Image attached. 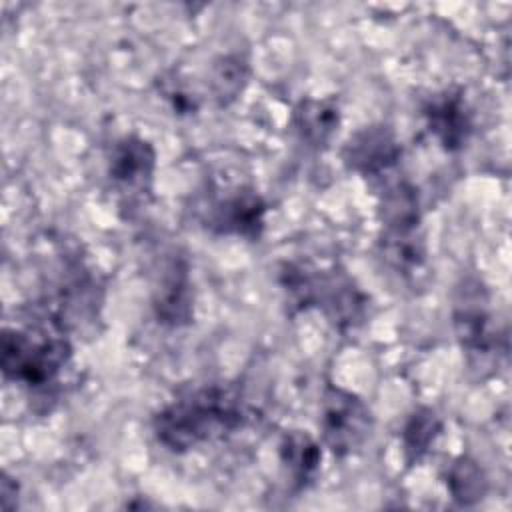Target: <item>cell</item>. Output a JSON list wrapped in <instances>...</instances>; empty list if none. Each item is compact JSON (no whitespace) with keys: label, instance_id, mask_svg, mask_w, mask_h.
I'll return each instance as SVG.
<instances>
[{"label":"cell","instance_id":"5b68a950","mask_svg":"<svg viewBox=\"0 0 512 512\" xmlns=\"http://www.w3.org/2000/svg\"><path fill=\"white\" fill-rule=\"evenodd\" d=\"M156 168V152L152 144L140 136L120 138L108 158V176L116 190L130 200L150 194Z\"/></svg>","mask_w":512,"mask_h":512},{"label":"cell","instance_id":"8fae6325","mask_svg":"<svg viewBox=\"0 0 512 512\" xmlns=\"http://www.w3.org/2000/svg\"><path fill=\"white\" fill-rule=\"evenodd\" d=\"M156 316L170 326L188 324L192 318V292L186 264L174 262L168 274L162 278L158 296L154 300Z\"/></svg>","mask_w":512,"mask_h":512},{"label":"cell","instance_id":"7c38bea8","mask_svg":"<svg viewBox=\"0 0 512 512\" xmlns=\"http://www.w3.org/2000/svg\"><path fill=\"white\" fill-rule=\"evenodd\" d=\"M380 244L388 264L402 274H412L424 264L426 250L420 236V226L384 228Z\"/></svg>","mask_w":512,"mask_h":512},{"label":"cell","instance_id":"9a60e30c","mask_svg":"<svg viewBox=\"0 0 512 512\" xmlns=\"http://www.w3.org/2000/svg\"><path fill=\"white\" fill-rule=\"evenodd\" d=\"M248 82V64L238 56H222L210 70V92L218 106L234 102Z\"/></svg>","mask_w":512,"mask_h":512},{"label":"cell","instance_id":"277c9868","mask_svg":"<svg viewBox=\"0 0 512 512\" xmlns=\"http://www.w3.org/2000/svg\"><path fill=\"white\" fill-rule=\"evenodd\" d=\"M372 412L356 394L328 386L322 396L320 428L324 444L336 456H348L356 452L372 432Z\"/></svg>","mask_w":512,"mask_h":512},{"label":"cell","instance_id":"e0dca14e","mask_svg":"<svg viewBox=\"0 0 512 512\" xmlns=\"http://www.w3.org/2000/svg\"><path fill=\"white\" fill-rule=\"evenodd\" d=\"M16 494H18V484L4 474L2 476V486H0V496H2L0 504H2V508H14L16 500H18Z\"/></svg>","mask_w":512,"mask_h":512},{"label":"cell","instance_id":"4fadbf2b","mask_svg":"<svg viewBox=\"0 0 512 512\" xmlns=\"http://www.w3.org/2000/svg\"><path fill=\"white\" fill-rule=\"evenodd\" d=\"M442 432V420L432 408L414 410L402 428V448L408 464L418 462Z\"/></svg>","mask_w":512,"mask_h":512},{"label":"cell","instance_id":"5bb4252c","mask_svg":"<svg viewBox=\"0 0 512 512\" xmlns=\"http://www.w3.org/2000/svg\"><path fill=\"white\" fill-rule=\"evenodd\" d=\"M446 486L460 506H474L486 496L488 478L476 460L460 456L448 468Z\"/></svg>","mask_w":512,"mask_h":512},{"label":"cell","instance_id":"52a82bcc","mask_svg":"<svg viewBox=\"0 0 512 512\" xmlns=\"http://www.w3.org/2000/svg\"><path fill=\"white\" fill-rule=\"evenodd\" d=\"M422 114L430 134L444 150L454 152L466 144L472 132V116L462 92L444 90L434 94L426 100Z\"/></svg>","mask_w":512,"mask_h":512},{"label":"cell","instance_id":"9c48e42d","mask_svg":"<svg viewBox=\"0 0 512 512\" xmlns=\"http://www.w3.org/2000/svg\"><path fill=\"white\" fill-rule=\"evenodd\" d=\"M278 452H280V462L296 490H304L316 480L320 472L322 450L310 434L302 430L286 432Z\"/></svg>","mask_w":512,"mask_h":512},{"label":"cell","instance_id":"6da1fadb","mask_svg":"<svg viewBox=\"0 0 512 512\" xmlns=\"http://www.w3.org/2000/svg\"><path fill=\"white\" fill-rule=\"evenodd\" d=\"M244 412L238 392L230 386L208 384L188 390L154 416V434L172 452H186L222 438L242 426Z\"/></svg>","mask_w":512,"mask_h":512},{"label":"cell","instance_id":"3957f363","mask_svg":"<svg viewBox=\"0 0 512 512\" xmlns=\"http://www.w3.org/2000/svg\"><path fill=\"white\" fill-rule=\"evenodd\" d=\"M72 356V346L54 322L42 328H6L2 336V372L28 388L54 384Z\"/></svg>","mask_w":512,"mask_h":512},{"label":"cell","instance_id":"ba28073f","mask_svg":"<svg viewBox=\"0 0 512 512\" xmlns=\"http://www.w3.org/2000/svg\"><path fill=\"white\" fill-rule=\"evenodd\" d=\"M266 204L254 190H238L218 200L206 218V226L216 234H234L256 240L264 228Z\"/></svg>","mask_w":512,"mask_h":512},{"label":"cell","instance_id":"2e32d148","mask_svg":"<svg viewBox=\"0 0 512 512\" xmlns=\"http://www.w3.org/2000/svg\"><path fill=\"white\" fill-rule=\"evenodd\" d=\"M456 336L470 354H484L494 344L492 332L488 328V316L482 308L460 306L454 314Z\"/></svg>","mask_w":512,"mask_h":512},{"label":"cell","instance_id":"7a4b0ae2","mask_svg":"<svg viewBox=\"0 0 512 512\" xmlns=\"http://www.w3.org/2000/svg\"><path fill=\"white\" fill-rule=\"evenodd\" d=\"M282 288L286 300L296 310L322 308L340 330L354 328L366 314L368 298L342 270H320L306 264H286L282 268Z\"/></svg>","mask_w":512,"mask_h":512},{"label":"cell","instance_id":"8992f818","mask_svg":"<svg viewBox=\"0 0 512 512\" xmlns=\"http://www.w3.org/2000/svg\"><path fill=\"white\" fill-rule=\"evenodd\" d=\"M402 148L392 130L382 124L366 126L352 134L342 150L344 164L368 178H382L400 160Z\"/></svg>","mask_w":512,"mask_h":512},{"label":"cell","instance_id":"30bf717a","mask_svg":"<svg viewBox=\"0 0 512 512\" xmlns=\"http://www.w3.org/2000/svg\"><path fill=\"white\" fill-rule=\"evenodd\" d=\"M340 126V106L334 98H306L294 110V128L298 136L314 146H326Z\"/></svg>","mask_w":512,"mask_h":512}]
</instances>
